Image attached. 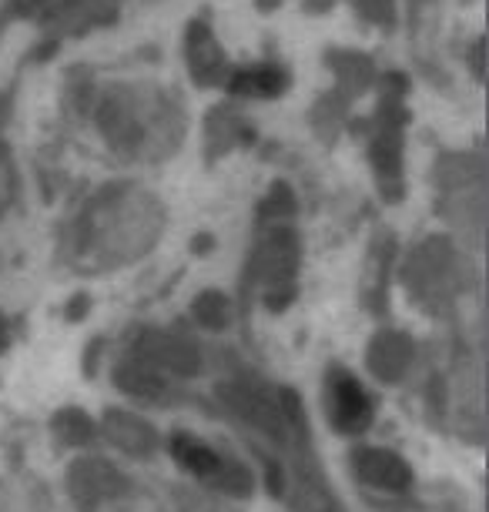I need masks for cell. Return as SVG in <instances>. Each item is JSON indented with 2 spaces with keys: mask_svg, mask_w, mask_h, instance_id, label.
I'll list each match as a JSON object with an SVG mask.
<instances>
[{
  "mask_svg": "<svg viewBox=\"0 0 489 512\" xmlns=\"http://www.w3.org/2000/svg\"><path fill=\"white\" fill-rule=\"evenodd\" d=\"M222 399L232 405V409L242 415L248 425L262 429L265 436L272 439H282L285 429H282V412H278L275 399H268L258 389H248V385H222Z\"/></svg>",
  "mask_w": 489,
  "mask_h": 512,
  "instance_id": "7a4b0ae2",
  "label": "cell"
},
{
  "mask_svg": "<svg viewBox=\"0 0 489 512\" xmlns=\"http://www.w3.org/2000/svg\"><path fill=\"white\" fill-rule=\"evenodd\" d=\"M215 476H222V479H218V486L228 489V492H238V496H245L248 486H252V482H248V472L242 466H228V462H225V466L218 462Z\"/></svg>",
  "mask_w": 489,
  "mask_h": 512,
  "instance_id": "8fae6325",
  "label": "cell"
},
{
  "mask_svg": "<svg viewBox=\"0 0 489 512\" xmlns=\"http://www.w3.org/2000/svg\"><path fill=\"white\" fill-rule=\"evenodd\" d=\"M67 486H71L74 499L84 502V506H94L98 499L118 496L124 492V476L118 469H111L108 462L101 459H81L71 466V476H67Z\"/></svg>",
  "mask_w": 489,
  "mask_h": 512,
  "instance_id": "6da1fadb",
  "label": "cell"
},
{
  "mask_svg": "<svg viewBox=\"0 0 489 512\" xmlns=\"http://www.w3.org/2000/svg\"><path fill=\"white\" fill-rule=\"evenodd\" d=\"M352 469H356V476L362 482L389 489V492H402L412 482V472L406 462H402L396 452H386V449H359L356 456H352Z\"/></svg>",
  "mask_w": 489,
  "mask_h": 512,
  "instance_id": "3957f363",
  "label": "cell"
},
{
  "mask_svg": "<svg viewBox=\"0 0 489 512\" xmlns=\"http://www.w3.org/2000/svg\"><path fill=\"white\" fill-rule=\"evenodd\" d=\"M171 456H175L188 472H195V476H215V469H218V456H215V452L208 449L205 442H198V439H191V436H175V439H171Z\"/></svg>",
  "mask_w": 489,
  "mask_h": 512,
  "instance_id": "9c48e42d",
  "label": "cell"
},
{
  "mask_svg": "<svg viewBox=\"0 0 489 512\" xmlns=\"http://www.w3.org/2000/svg\"><path fill=\"white\" fill-rule=\"evenodd\" d=\"M57 432H61V439L71 442V446H84V442L94 436V422L78 409H67L57 415Z\"/></svg>",
  "mask_w": 489,
  "mask_h": 512,
  "instance_id": "30bf717a",
  "label": "cell"
},
{
  "mask_svg": "<svg viewBox=\"0 0 489 512\" xmlns=\"http://www.w3.org/2000/svg\"><path fill=\"white\" fill-rule=\"evenodd\" d=\"M409 355H412L409 345L402 342V338L389 335V338H379V342H376V349H372V355H369V365H372V372H376L379 379L396 382V379H402V372H406Z\"/></svg>",
  "mask_w": 489,
  "mask_h": 512,
  "instance_id": "52a82bcc",
  "label": "cell"
},
{
  "mask_svg": "<svg viewBox=\"0 0 489 512\" xmlns=\"http://www.w3.org/2000/svg\"><path fill=\"white\" fill-rule=\"evenodd\" d=\"M141 352H145L151 362L165 365V369L178 372V375H191L201 369V359L188 349V345L168 342V338H148V345L141 342Z\"/></svg>",
  "mask_w": 489,
  "mask_h": 512,
  "instance_id": "8992f818",
  "label": "cell"
},
{
  "mask_svg": "<svg viewBox=\"0 0 489 512\" xmlns=\"http://www.w3.org/2000/svg\"><path fill=\"white\" fill-rule=\"evenodd\" d=\"M332 415L342 432H362L372 422L369 395L362 392V385L352 382L349 375H339L332 385Z\"/></svg>",
  "mask_w": 489,
  "mask_h": 512,
  "instance_id": "277c9868",
  "label": "cell"
},
{
  "mask_svg": "<svg viewBox=\"0 0 489 512\" xmlns=\"http://www.w3.org/2000/svg\"><path fill=\"white\" fill-rule=\"evenodd\" d=\"M104 429H108L114 446L131 452V456H151V452L158 449V432L131 412H108Z\"/></svg>",
  "mask_w": 489,
  "mask_h": 512,
  "instance_id": "5b68a950",
  "label": "cell"
},
{
  "mask_svg": "<svg viewBox=\"0 0 489 512\" xmlns=\"http://www.w3.org/2000/svg\"><path fill=\"white\" fill-rule=\"evenodd\" d=\"M114 382H118V389L138 395V399H151V402H161L168 392L165 379H161L158 372L145 369V365H121Z\"/></svg>",
  "mask_w": 489,
  "mask_h": 512,
  "instance_id": "ba28073f",
  "label": "cell"
}]
</instances>
